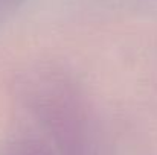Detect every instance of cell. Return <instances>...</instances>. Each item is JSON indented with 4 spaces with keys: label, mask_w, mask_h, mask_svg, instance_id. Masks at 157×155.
I'll return each instance as SVG.
<instances>
[{
    "label": "cell",
    "mask_w": 157,
    "mask_h": 155,
    "mask_svg": "<svg viewBox=\"0 0 157 155\" xmlns=\"http://www.w3.org/2000/svg\"><path fill=\"white\" fill-rule=\"evenodd\" d=\"M8 155H53L52 151L40 140L32 137H21L14 140Z\"/></svg>",
    "instance_id": "cell-1"
}]
</instances>
